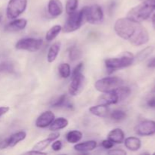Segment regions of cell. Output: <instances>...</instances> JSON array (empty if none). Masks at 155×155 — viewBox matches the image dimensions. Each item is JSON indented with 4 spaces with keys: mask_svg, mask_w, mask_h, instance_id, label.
<instances>
[{
    "mask_svg": "<svg viewBox=\"0 0 155 155\" xmlns=\"http://www.w3.org/2000/svg\"><path fill=\"white\" fill-rule=\"evenodd\" d=\"M114 145V143L110 140H109V139L103 140L102 142H101V146L105 148V149H110V148H113Z\"/></svg>",
    "mask_w": 155,
    "mask_h": 155,
    "instance_id": "cell-34",
    "label": "cell"
},
{
    "mask_svg": "<svg viewBox=\"0 0 155 155\" xmlns=\"http://www.w3.org/2000/svg\"><path fill=\"white\" fill-rule=\"evenodd\" d=\"M89 112L92 114L98 117L106 118L108 117L110 110H109L108 105L99 104L98 105L91 107L89 108Z\"/></svg>",
    "mask_w": 155,
    "mask_h": 155,
    "instance_id": "cell-16",
    "label": "cell"
},
{
    "mask_svg": "<svg viewBox=\"0 0 155 155\" xmlns=\"http://www.w3.org/2000/svg\"><path fill=\"white\" fill-rule=\"evenodd\" d=\"M124 84V80L117 77H107L97 80L95 88L101 93L110 92Z\"/></svg>",
    "mask_w": 155,
    "mask_h": 155,
    "instance_id": "cell-4",
    "label": "cell"
},
{
    "mask_svg": "<svg viewBox=\"0 0 155 155\" xmlns=\"http://www.w3.org/2000/svg\"><path fill=\"white\" fill-rule=\"evenodd\" d=\"M27 21L24 18H20V19H15L12 22L8 23L5 26V31L8 32H17L22 30L27 27Z\"/></svg>",
    "mask_w": 155,
    "mask_h": 155,
    "instance_id": "cell-15",
    "label": "cell"
},
{
    "mask_svg": "<svg viewBox=\"0 0 155 155\" xmlns=\"http://www.w3.org/2000/svg\"><path fill=\"white\" fill-rule=\"evenodd\" d=\"M154 11L155 10L152 7L144 1L142 4L138 5L130 9L127 14V18L141 23L142 21L148 19Z\"/></svg>",
    "mask_w": 155,
    "mask_h": 155,
    "instance_id": "cell-3",
    "label": "cell"
},
{
    "mask_svg": "<svg viewBox=\"0 0 155 155\" xmlns=\"http://www.w3.org/2000/svg\"><path fill=\"white\" fill-rule=\"evenodd\" d=\"M68 19L62 28L64 33H72L79 30L85 21V15L83 8L79 12L76 11L74 13L68 15Z\"/></svg>",
    "mask_w": 155,
    "mask_h": 155,
    "instance_id": "cell-5",
    "label": "cell"
},
{
    "mask_svg": "<svg viewBox=\"0 0 155 155\" xmlns=\"http://www.w3.org/2000/svg\"><path fill=\"white\" fill-rule=\"evenodd\" d=\"M70 60L74 61L78 59H80L82 57V51L76 46H73L72 48H70L69 52H68Z\"/></svg>",
    "mask_w": 155,
    "mask_h": 155,
    "instance_id": "cell-30",
    "label": "cell"
},
{
    "mask_svg": "<svg viewBox=\"0 0 155 155\" xmlns=\"http://www.w3.org/2000/svg\"><path fill=\"white\" fill-rule=\"evenodd\" d=\"M61 50V42H54L53 45L50 46L49 49L47 54V61L48 63H52L57 58L58 55L59 54V51Z\"/></svg>",
    "mask_w": 155,
    "mask_h": 155,
    "instance_id": "cell-21",
    "label": "cell"
},
{
    "mask_svg": "<svg viewBox=\"0 0 155 155\" xmlns=\"http://www.w3.org/2000/svg\"><path fill=\"white\" fill-rule=\"evenodd\" d=\"M61 30H62L61 26L60 25L53 26L51 28H50L49 30L47 31L46 35H45V39H46V41H48V42H51V41L54 40V39L58 36V34L61 33Z\"/></svg>",
    "mask_w": 155,
    "mask_h": 155,
    "instance_id": "cell-25",
    "label": "cell"
},
{
    "mask_svg": "<svg viewBox=\"0 0 155 155\" xmlns=\"http://www.w3.org/2000/svg\"><path fill=\"white\" fill-rule=\"evenodd\" d=\"M85 15V21L91 24H98L103 21L104 12L101 6L98 5H92L83 8Z\"/></svg>",
    "mask_w": 155,
    "mask_h": 155,
    "instance_id": "cell-6",
    "label": "cell"
},
{
    "mask_svg": "<svg viewBox=\"0 0 155 155\" xmlns=\"http://www.w3.org/2000/svg\"><path fill=\"white\" fill-rule=\"evenodd\" d=\"M118 102H120V98L117 89L110 92L103 93V95H101L98 98V104H105V105L109 106Z\"/></svg>",
    "mask_w": 155,
    "mask_h": 155,
    "instance_id": "cell-11",
    "label": "cell"
},
{
    "mask_svg": "<svg viewBox=\"0 0 155 155\" xmlns=\"http://www.w3.org/2000/svg\"><path fill=\"white\" fill-rule=\"evenodd\" d=\"M107 139L113 142L114 143L121 144L125 139V134L121 129H114L107 135Z\"/></svg>",
    "mask_w": 155,
    "mask_h": 155,
    "instance_id": "cell-19",
    "label": "cell"
},
{
    "mask_svg": "<svg viewBox=\"0 0 155 155\" xmlns=\"http://www.w3.org/2000/svg\"><path fill=\"white\" fill-rule=\"evenodd\" d=\"M147 105L151 108H155V97L150 98L147 102Z\"/></svg>",
    "mask_w": 155,
    "mask_h": 155,
    "instance_id": "cell-37",
    "label": "cell"
},
{
    "mask_svg": "<svg viewBox=\"0 0 155 155\" xmlns=\"http://www.w3.org/2000/svg\"><path fill=\"white\" fill-rule=\"evenodd\" d=\"M148 68H155V57L154 58L151 59L149 62H148Z\"/></svg>",
    "mask_w": 155,
    "mask_h": 155,
    "instance_id": "cell-41",
    "label": "cell"
},
{
    "mask_svg": "<svg viewBox=\"0 0 155 155\" xmlns=\"http://www.w3.org/2000/svg\"><path fill=\"white\" fill-rule=\"evenodd\" d=\"M55 117L54 113L51 110H46L38 117L35 125L38 128H46L51 125Z\"/></svg>",
    "mask_w": 155,
    "mask_h": 155,
    "instance_id": "cell-12",
    "label": "cell"
},
{
    "mask_svg": "<svg viewBox=\"0 0 155 155\" xmlns=\"http://www.w3.org/2000/svg\"><path fill=\"white\" fill-rule=\"evenodd\" d=\"M83 69V63L81 62V63L78 64L77 66L74 68V69L73 70V72L71 74V75H74V74H80V73H82Z\"/></svg>",
    "mask_w": 155,
    "mask_h": 155,
    "instance_id": "cell-35",
    "label": "cell"
},
{
    "mask_svg": "<svg viewBox=\"0 0 155 155\" xmlns=\"http://www.w3.org/2000/svg\"><path fill=\"white\" fill-rule=\"evenodd\" d=\"M135 61V56L130 51H125L120 56L117 58H107L104 61L105 67L109 73H112L117 70L122 69L131 66Z\"/></svg>",
    "mask_w": 155,
    "mask_h": 155,
    "instance_id": "cell-2",
    "label": "cell"
},
{
    "mask_svg": "<svg viewBox=\"0 0 155 155\" xmlns=\"http://www.w3.org/2000/svg\"><path fill=\"white\" fill-rule=\"evenodd\" d=\"M9 110H10L9 107H6V106L5 107H0V117H2L3 115L6 114L9 111Z\"/></svg>",
    "mask_w": 155,
    "mask_h": 155,
    "instance_id": "cell-36",
    "label": "cell"
},
{
    "mask_svg": "<svg viewBox=\"0 0 155 155\" xmlns=\"http://www.w3.org/2000/svg\"><path fill=\"white\" fill-rule=\"evenodd\" d=\"M114 29L117 36L135 46L145 45L149 41V34L141 23L127 17L117 20Z\"/></svg>",
    "mask_w": 155,
    "mask_h": 155,
    "instance_id": "cell-1",
    "label": "cell"
},
{
    "mask_svg": "<svg viewBox=\"0 0 155 155\" xmlns=\"http://www.w3.org/2000/svg\"><path fill=\"white\" fill-rule=\"evenodd\" d=\"M64 7L60 0H49L48 3V12L53 18H57L63 13Z\"/></svg>",
    "mask_w": 155,
    "mask_h": 155,
    "instance_id": "cell-14",
    "label": "cell"
},
{
    "mask_svg": "<svg viewBox=\"0 0 155 155\" xmlns=\"http://www.w3.org/2000/svg\"><path fill=\"white\" fill-rule=\"evenodd\" d=\"M8 145L7 139L0 142V149H5V148H8Z\"/></svg>",
    "mask_w": 155,
    "mask_h": 155,
    "instance_id": "cell-38",
    "label": "cell"
},
{
    "mask_svg": "<svg viewBox=\"0 0 155 155\" xmlns=\"http://www.w3.org/2000/svg\"><path fill=\"white\" fill-rule=\"evenodd\" d=\"M68 119L64 117H58L56 118L53 120V122L51 123V125L49 126V130L51 131H58V130H63V129L66 128L68 126Z\"/></svg>",
    "mask_w": 155,
    "mask_h": 155,
    "instance_id": "cell-22",
    "label": "cell"
},
{
    "mask_svg": "<svg viewBox=\"0 0 155 155\" xmlns=\"http://www.w3.org/2000/svg\"><path fill=\"white\" fill-rule=\"evenodd\" d=\"M152 25H153V27H154V29L155 30V12L152 16Z\"/></svg>",
    "mask_w": 155,
    "mask_h": 155,
    "instance_id": "cell-42",
    "label": "cell"
},
{
    "mask_svg": "<svg viewBox=\"0 0 155 155\" xmlns=\"http://www.w3.org/2000/svg\"><path fill=\"white\" fill-rule=\"evenodd\" d=\"M43 41L42 39L37 38H23L17 42L15 44V48L18 50H24L30 52H34L41 48Z\"/></svg>",
    "mask_w": 155,
    "mask_h": 155,
    "instance_id": "cell-8",
    "label": "cell"
},
{
    "mask_svg": "<svg viewBox=\"0 0 155 155\" xmlns=\"http://www.w3.org/2000/svg\"><path fill=\"white\" fill-rule=\"evenodd\" d=\"M27 154H46V153L42 152V151H37V150H32V151L26 152Z\"/></svg>",
    "mask_w": 155,
    "mask_h": 155,
    "instance_id": "cell-39",
    "label": "cell"
},
{
    "mask_svg": "<svg viewBox=\"0 0 155 155\" xmlns=\"http://www.w3.org/2000/svg\"><path fill=\"white\" fill-rule=\"evenodd\" d=\"M83 138V133L79 130H71L66 135V140L69 143L77 144Z\"/></svg>",
    "mask_w": 155,
    "mask_h": 155,
    "instance_id": "cell-24",
    "label": "cell"
},
{
    "mask_svg": "<svg viewBox=\"0 0 155 155\" xmlns=\"http://www.w3.org/2000/svg\"><path fill=\"white\" fill-rule=\"evenodd\" d=\"M154 51V46H147L142 50H141L139 53L137 54L136 57H135V59H137L138 61H142L145 60L148 58L150 55L153 53Z\"/></svg>",
    "mask_w": 155,
    "mask_h": 155,
    "instance_id": "cell-26",
    "label": "cell"
},
{
    "mask_svg": "<svg viewBox=\"0 0 155 155\" xmlns=\"http://www.w3.org/2000/svg\"><path fill=\"white\" fill-rule=\"evenodd\" d=\"M2 19V15H1V14H0V23H1Z\"/></svg>",
    "mask_w": 155,
    "mask_h": 155,
    "instance_id": "cell-44",
    "label": "cell"
},
{
    "mask_svg": "<svg viewBox=\"0 0 155 155\" xmlns=\"http://www.w3.org/2000/svg\"><path fill=\"white\" fill-rule=\"evenodd\" d=\"M26 137H27V133H26L25 131H23V130L13 133L7 139L8 147L13 148V147L16 146L19 142L24 140Z\"/></svg>",
    "mask_w": 155,
    "mask_h": 155,
    "instance_id": "cell-17",
    "label": "cell"
},
{
    "mask_svg": "<svg viewBox=\"0 0 155 155\" xmlns=\"http://www.w3.org/2000/svg\"><path fill=\"white\" fill-rule=\"evenodd\" d=\"M97 147V142L95 141L90 140L86 141V142H81V143H78L77 142L75 145H74V149L79 152H88V151H93Z\"/></svg>",
    "mask_w": 155,
    "mask_h": 155,
    "instance_id": "cell-18",
    "label": "cell"
},
{
    "mask_svg": "<svg viewBox=\"0 0 155 155\" xmlns=\"http://www.w3.org/2000/svg\"><path fill=\"white\" fill-rule=\"evenodd\" d=\"M51 106L52 107H66L69 108H72V104H70L68 101L66 95H61V96L58 97L57 98L52 101L51 103Z\"/></svg>",
    "mask_w": 155,
    "mask_h": 155,
    "instance_id": "cell-23",
    "label": "cell"
},
{
    "mask_svg": "<svg viewBox=\"0 0 155 155\" xmlns=\"http://www.w3.org/2000/svg\"><path fill=\"white\" fill-rule=\"evenodd\" d=\"M145 2L155 10V0H145Z\"/></svg>",
    "mask_w": 155,
    "mask_h": 155,
    "instance_id": "cell-40",
    "label": "cell"
},
{
    "mask_svg": "<svg viewBox=\"0 0 155 155\" xmlns=\"http://www.w3.org/2000/svg\"><path fill=\"white\" fill-rule=\"evenodd\" d=\"M78 8V0H67L65 10L68 15L74 13Z\"/></svg>",
    "mask_w": 155,
    "mask_h": 155,
    "instance_id": "cell-29",
    "label": "cell"
},
{
    "mask_svg": "<svg viewBox=\"0 0 155 155\" xmlns=\"http://www.w3.org/2000/svg\"><path fill=\"white\" fill-rule=\"evenodd\" d=\"M124 145L126 148L132 151H136L140 149L142 146V142L140 139L137 137L134 136H130L124 139Z\"/></svg>",
    "mask_w": 155,
    "mask_h": 155,
    "instance_id": "cell-20",
    "label": "cell"
},
{
    "mask_svg": "<svg viewBox=\"0 0 155 155\" xmlns=\"http://www.w3.org/2000/svg\"><path fill=\"white\" fill-rule=\"evenodd\" d=\"M85 79L84 75L83 73L74 74L72 75V80H71V83L68 88V92L69 94L72 96H77L80 92L83 91V87L85 84Z\"/></svg>",
    "mask_w": 155,
    "mask_h": 155,
    "instance_id": "cell-9",
    "label": "cell"
},
{
    "mask_svg": "<svg viewBox=\"0 0 155 155\" xmlns=\"http://www.w3.org/2000/svg\"><path fill=\"white\" fill-rule=\"evenodd\" d=\"M110 118L115 121H121L127 117V114L122 110H114L110 113Z\"/></svg>",
    "mask_w": 155,
    "mask_h": 155,
    "instance_id": "cell-31",
    "label": "cell"
},
{
    "mask_svg": "<svg viewBox=\"0 0 155 155\" xmlns=\"http://www.w3.org/2000/svg\"><path fill=\"white\" fill-rule=\"evenodd\" d=\"M15 71V66L11 61H3L0 63V74H10Z\"/></svg>",
    "mask_w": 155,
    "mask_h": 155,
    "instance_id": "cell-28",
    "label": "cell"
},
{
    "mask_svg": "<svg viewBox=\"0 0 155 155\" xmlns=\"http://www.w3.org/2000/svg\"><path fill=\"white\" fill-rule=\"evenodd\" d=\"M27 0H10L6 8V15L8 19H16L25 12Z\"/></svg>",
    "mask_w": 155,
    "mask_h": 155,
    "instance_id": "cell-7",
    "label": "cell"
},
{
    "mask_svg": "<svg viewBox=\"0 0 155 155\" xmlns=\"http://www.w3.org/2000/svg\"><path fill=\"white\" fill-rule=\"evenodd\" d=\"M152 92H155V82H154V86H153V88H152Z\"/></svg>",
    "mask_w": 155,
    "mask_h": 155,
    "instance_id": "cell-43",
    "label": "cell"
},
{
    "mask_svg": "<svg viewBox=\"0 0 155 155\" xmlns=\"http://www.w3.org/2000/svg\"><path fill=\"white\" fill-rule=\"evenodd\" d=\"M62 146H63V144H62L61 141L56 139V140H54L53 142L52 145H51V148H52L53 151H58L61 149Z\"/></svg>",
    "mask_w": 155,
    "mask_h": 155,
    "instance_id": "cell-32",
    "label": "cell"
},
{
    "mask_svg": "<svg viewBox=\"0 0 155 155\" xmlns=\"http://www.w3.org/2000/svg\"><path fill=\"white\" fill-rule=\"evenodd\" d=\"M60 136V133L57 131H53L52 133L48 135L46 139H43L42 141H39V142L33 146V150H37V151H43L47 147L49 146L51 142H54V140L58 139Z\"/></svg>",
    "mask_w": 155,
    "mask_h": 155,
    "instance_id": "cell-13",
    "label": "cell"
},
{
    "mask_svg": "<svg viewBox=\"0 0 155 155\" xmlns=\"http://www.w3.org/2000/svg\"><path fill=\"white\" fill-rule=\"evenodd\" d=\"M58 73L61 78H68L71 74V69L70 64H68V63L61 64L58 67Z\"/></svg>",
    "mask_w": 155,
    "mask_h": 155,
    "instance_id": "cell-27",
    "label": "cell"
},
{
    "mask_svg": "<svg viewBox=\"0 0 155 155\" xmlns=\"http://www.w3.org/2000/svg\"><path fill=\"white\" fill-rule=\"evenodd\" d=\"M107 154L112 155H126L127 154V152L124 150L119 149V148H117V149H111L110 148L107 151Z\"/></svg>",
    "mask_w": 155,
    "mask_h": 155,
    "instance_id": "cell-33",
    "label": "cell"
},
{
    "mask_svg": "<svg viewBox=\"0 0 155 155\" xmlns=\"http://www.w3.org/2000/svg\"><path fill=\"white\" fill-rule=\"evenodd\" d=\"M154 154H155V152H154Z\"/></svg>",
    "mask_w": 155,
    "mask_h": 155,
    "instance_id": "cell-45",
    "label": "cell"
},
{
    "mask_svg": "<svg viewBox=\"0 0 155 155\" xmlns=\"http://www.w3.org/2000/svg\"><path fill=\"white\" fill-rule=\"evenodd\" d=\"M136 134L140 136H149L155 134V121L144 120L136 126Z\"/></svg>",
    "mask_w": 155,
    "mask_h": 155,
    "instance_id": "cell-10",
    "label": "cell"
}]
</instances>
